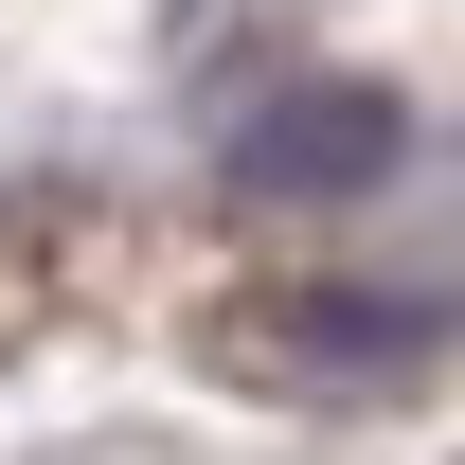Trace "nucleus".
I'll return each mask as SVG.
<instances>
[{
  "label": "nucleus",
  "mask_w": 465,
  "mask_h": 465,
  "mask_svg": "<svg viewBox=\"0 0 465 465\" xmlns=\"http://www.w3.org/2000/svg\"><path fill=\"white\" fill-rule=\"evenodd\" d=\"M394 90H358V72H304V90H269V108H232V197H269V215H304V197H376L394 179Z\"/></svg>",
  "instance_id": "1"
},
{
  "label": "nucleus",
  "mask_w": 465,
  "mask_h": 465,
  "mask_svg": "<svg viewBox=\"0 0 465 465\" xmlns=\"http://www.w3.org/2000/svg\"><path fill=\"white\" fill-rule=\"evenodd\" d=\"M232 341L269 358V376H322V394H358V376H411V358L448 341V304H430V287H287V304H251Z\"/></svg>",
  "instance_id": "2"
}]
</instances>
